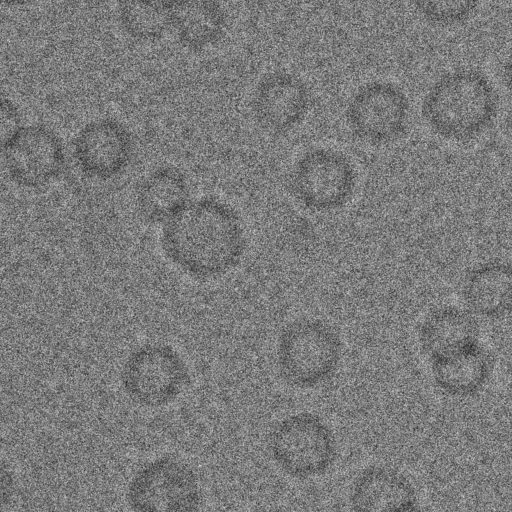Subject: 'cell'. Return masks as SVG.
I'll list each match as a JSON object with an SVG mask.
<instances>
[{
    "mask_svg": "<svg viewBox=\"0 0 512 512\" xmlns=\"http://www.w3.org/2000/svg\"><path fill=\"white\" fill-rule=\"evenodd\" d=\"M160 241L166 257L199 280L230 272L241 262L247 245L236 210L214 197L185 202L164 222Z\"/></svg>",
    "mask_w": 512,
    "mask_h": 512,
    "instance_id": "cell-1",
    "label": "cell"
},
{
    "mask_svg": "<svg viewBox=\"0 0 512 512\" xmlns=\"http://www.w3.org/2000/svg\"><path fill=\"white\" fill-rule=\"evenodd\" d=\"M498 96L481 71L460 68L443 74L425 94L421 112L440 137L466 142L478 137L494 121Z\"/></svg>",
    "mask_w": 512,
    "mask_h": 512,
    "instance_id": "cell-2",
    "label": "cell"
},
{
    "mask_svg": "<svg viewBox=\"0 0 512 512\" xmlns=\"http://www.w3.org/2000/svg\"><path fill=\"white\" fill-rule=\"evenodd\" d=\"M336 330L319 319L302 318L287 324L277 344V366L283 380L299 389H310L329 380L342 356Z\"/></svg>",
    "mask_w": 512,
    "mask_h": 512,
    "instance_id": "cell-3",
    "label": "cell"
},
{
    "mask_svg": "<svg viewBox=\"0 0 512 512\" xmlns=\"http://www.w3.org/2000/svg\"><path fill=\"white\" fill-rule=\"evenodd\" d=\"M277 466L290 477L308 479L326 473L337 457V442L318 415L300 412L280 420L268 437Z\"/></svg>",
    "mask_w": 512,
    "mask_h": 512,
    "instance_id": "cell-4",
    "label": "cell"
},
{
    "mask_svg": "<svg viewBox=\"0 0 512 512\" xmlns=\"http://www.w3.org/2000/svg\"><path fill=\"white\" fill-rule=\"evenodd\" d=\"M357 185L352 161L341 151L317 147L304 152L290 176L292 194L304 207L328 212L345 206Z\"/></svg>",
    "mask_w": 512,
    "mask_h": 512,
    "instance_id": "cell-5",
    "label": "cell"
},
{
    "mask_svg": "<svg viewBox=\"0 0 512 512\" xmlns=\"http://www.w3.org/2000/svg\"><path fill=\"white\" fill-rule=\"evenodd\" d=\"M409 100L394 83L372 81L352 95L346 108V122L362 142L382 146L396 141L405 132Z\"/></svg>",
    "mask_w": 512,
    "mask_h": 512,
    "instance_id": "cell-6",
    "label": "cell"
},
{
    "mask_svg": "<svg viewBox=\"0 0 512 512\" xmlns=\"http://www.w3.org/2000/svg\"><path fill=\"white\" fill-rule=\"evenodd\" d=\"M2 146L8 175L20 187L44 188L63 173L64 146L50 128L42 125L21 127Z\"/></svg>",
    "mask_w": 512,
    "mask_h": 512,
    "instance_id": "cell-7",
    "label": "cell"
},
{
    "mask_svg": "<svg viewBox=\"0 0 512 512\" xmlns=\"http://www.w3.org/2000/svg\"><path fill=\"white\" fill-rule=\"evenodd\" d=\"M310 92L297 75L286 71L266 74L257 84L251 101L256 123L274 135L287 133L306 117Z\"/></svg>",
    "mask_w": 512,
    "mask_h": 512,
    "instance_id": "cell-8",
    "label": "cell"
},
{
    "mask_svg": "<svg viewBox=\"0 0 512 512\" xmlns=\"http://www.w3.org/2000/svg\"><path fill=\"white\" fill-rule=\"evenodd\" d=\"M132 152L129 130L111 118L86 124L73 140L76 165L92 179L108 180L119 175L128 166Z\"/></svg>",
    "mask_w": 512,
    "mask_h": 512,
    "instance_id": "cell-9",
    "label": "cell"
},
{
    "mask_svg": "<svg viewBox=\"0 0 512 512\" xmlns=\"http://www.w3.org/2000/svg\"><path fill=\"white\" fill-rule=\"evenodd\" d=\"M479 334L476 316L468 309L443 306L425 317L418 338L422 352L432 362L479 344Z\"/></svg>",
    "mask_w": 512,
    "mask_h": 512,
    "instance_id": "cell-10",
    "label": "cell"
},
{
    "mask_svg": "<svg viewBox=\"0 0 512 512\" xmlns=\"http://www.w3.org/2000/svg\"><path fill=\"white\" fill-rule=\"evenodd\" d=\"M349 501L357 511H410L416 509L417 494L401 472L373 465L356 476Z\"/></svg>",
    "mask_w": 512,
    "mask_h": 512,
    "instance_id": "cell-11",
    "label": "cell"
},
{
    "mask_svg": "<svg viewBox=\"0 0 512 512\" xmlns=\"http://www.w3.org/2000/svg\"><path fill=\"white\" fill-rule=\"evenodd\" d=\"M462 297L475 316L501 319L512 313V266L503 261L482 263L466 275Z\"/></svg>",
    "mask_w": 512,
    "mask_h": 512,
    "instance_id": "cell-12",
    "label": "cell"
},
{
    "mask_svg": "<svg viewBox=\"0 0 512 512\" xmlns=\"http://www.w3.org/2000/svg\"><path fill=\"white\" fill-rule=\"evenodd\" d=\"M171 16L180 43L192 51L216 44L227 27L226 14L218 0H180Z\"/></svg>",
    "mask_w": 512,
    "mask_h": 512,
    "instance_id": "cell-13",
    "label": "cell"
},
{
    "mask_svg": "<svg viewBox=\"0 0 512 512\" xmlns=\"http://www.w3.org/2000/svg\"><path fill=\"white\" fill-rule=\"evenodd\" d=\"M436 386L453 397L472 396L490 379L493 364L487 351L476 344L453 356L431 362Z\"/></svg>",
    "mask_w": 512,
    "mask_h": 512,
    "instance_id": "cell-14",
    "label": "cell"
},
{
    "mask_svg": "<svg viewBox=\"0 0 512 512\" xmlns=\"http://www.w3.org/2000/svg\"><path fill=\"white\" fill-rule=\"evenodd\" d=\"M188 185L181 171L159 168L141 182L136 193L137 208L152 223H164L187 202Z\"/></svg>",
    "mask_w": 512,
    "mask_h": 512,
    "instance_id": "cell-15",
    "label": "cell"
},
{
    "mask_svg": "<svg viewBox=\"0 0 512 512\" xmlns=\"http://www.w3.org/2000/svg\"><path fill=\"white\" fill-rule=\"evenodd\" d=\"M172 10L149 0H121L118 17L124 31L133 39L152 42L164 36L171 24Z\"/></svg>",
    "mask_w": 512,
    "mask_h": 512,
    "instance_id": "cell-16",
    "label": "cell"
},
{
    "mask_svg": "<svg viewBox=\"0 0 512 512\" xmlns=\"http://www.w3.org/2000/svg\"><path fill=\"white\" fill-rule=\"evenodd\" d=\"M418 13L429 23L453 26L465 22L480 0H411Z\"/></svg>",
    "mask_w": 512,
    "mask_h": 512,
    "instance_id": "cell-17",
    "label": "cell"
},
{
    "mask_svg": "<svg viewBox=\"0 0 512 512\" xmlns=\"http://www.w3.org/2000/svg\"><path fill=\"white\" fill-rule=\"evenodd\" d=\"M20 114L16 106L8 99L1 104L2 145L8 141L20 128Z\"/></svg>",
    "mask_w": 512,
    "mask_h": 512,
    "instance_id": "cell-18",
    "label": "cell"
},
{
    "mask_svg": "<svg viewBox=\"0 0 512 512\" xmlns=\"http://www.w3.org/2000/svg\"><path fill=\"white\" fill-rule=\"evenodd\" d=\"M503 80L508 90L512 93V53L504 63Z\"/></svg>",
    "mask_w": 512,
    "mask_h": 512,
    "instance_id": "cell-19",
    "label": "cell"
},
{
    "mask_svg": "<svg viewBox=\"0 0 512 512\" xmlns=\"http://www.w3.org/2000/svg\"><path fill=\"white\" fill-rule=\"evenodd\" d=\"M153 3H156L162 7H165L167 9L172 10L174 6L180 1V0H149Z\"/></svg>",
    "mask_w": 512,
    "mask_h": 512,
    "instance_id": "cell-20",
    "label": "cell"
},
{
    "mask_svg": "<svg viewBox=\"0 0 512 512\" xmlns=\"http://www.w3.org/2000/svg\"><path fill=\"white\" fill-rule=\"evenodd\" d=\"M3 3H5L6 5H9V6H21V5H26V4H29L35 0H2Z\"/></svg>",
    "mask_w": 512,
    "mask_h": 512,
    "instance_id": "cell-21",
    "label": "cell"
}]
</instances>
